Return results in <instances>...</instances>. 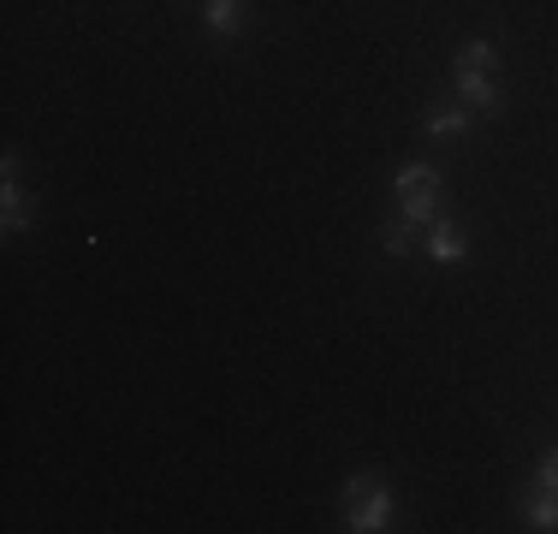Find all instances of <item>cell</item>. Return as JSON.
Masks as SVG:
<instances>
[{"mask_svg":"<svg viewBox=\"0 0 558 534\" xmlns=\"http://www.w3.org/2000/svg\"><path fill=\"white\" fill-rule=\"evenodd\" d=\"M451 77H458V101H470L475 113H499V53H494V43H463Z\"/></svg>","mask_w":558,"mask_h":534,"instance_id":"6da1fadb","label":"cell"},{"mask_svg":"<svg viewBox=\"0 0 558 534\" xmlns=\"http://www.w3.org/2000/svg\"><path fill=\"white\" fill-rule=\"evenodd\" d=\"M387 517H392L387 481H380V475H351V481H344V529L375 534V529H387Z\"/></svg>","mask_w":558,"mask_h":534,"instance_id":"7a4b0ae2","label":"cell"},{"mask_svg":"<svg viewBox=\"0 0 558 534\" xmlns=\"http://www.w3.org/2000/svg\"><path fill=\"white\" fill-rule=\"evenodd\" d=\"M392 191H398V214H404L410 226L440 220V167H428V160H422V167H404Z\"/></svg>","mask_w":558,"mask_h":534,"instance_id":"3957f363","label":"cell"},{"mask_svg":"<svg viewBox=\"0 0 558 534\" xmlns=\"http://www.w3.org/2000/svg\"><path fill=\"white\" fill-rule=\"evenodd\" d=\"M0 179H7V214H0V226L7 232H24V226H36V208H31V196H24V184H19V155H7L0 160Z\"/></svg>","mask_w":558,"mask_h":534,"instance_id":"277c9868","label":"cell"},{"mask_svg":"<svg viewBox=\"0 0 558 534\" xmlns=\"http://www.w3.org/2000/svg\"><path fill=\"white\" fill-rule=\"evenodd\" d=\"M428 256L434 262H463V256H470V238H463L458 220H434L428 226Z\"/></svg>","mask_w":558,"mask_h":534,"instance_id":"5b68a950","label":"cell"},{"mask_svg":"<svg viewBox=\"0 0 558 534\" xmlns=\"http://www.w3.org/2000/svg\"><path fill=\"white\" fill-rule=\"evenodd\" d=\"M523 523L529 529H558V487L535 481V487L523 493Z\"/></svg>","mask_w":558,"mask_h":534,"instance_id":"8992f818","label":"cell"},{"mask_svg":"<svg viewBox=\"0 0 558 534\" xmlns=\"http://www.w3.org/2000/svg\"><path fill=\"white\" fill-rule=\"evenodd\" d=\"M428 137H463L470 131V107H428Z\"/></svg>","mask_w":558,"mask_h":534,"instance_id":"52a82bcc","label":"cell"},{"mask_svg":"<svg viewBox=\"0 0 558 534\" xmlns=\"http://www.w3.org/2000/svg\"><path fill=\"white\" fill-rule=\"evenodd\" d=\"M416 232L422 226H410L404 214H398V220L380 226V250H387V256H410V250H416Z\"/></svg>","mask_w":558,"mask_h":534,"instance_id":"ba28073f","label":"cell"},{"mask_svg":"<svg viewBox=\"0 0 558 534\" xmlns=\"http://www.w3.org/2000/svg\"><path fill=\"white\" fill-rule=\"evenodd\" d=\"M238 12H244V0H208V31L238 36Z\"/></svg>","mask_w":558,"mask_h":534,"instance_id":"9c48e42d","label":"cell"},{"mask_svg":"<svg viewBox=\"0 0 558 534\" xmlns=\"http://www.w3.org/2000/svg\"><path fill=\"white\" fill-rule=\"evenodd\" d=\"M535 481H547V487H558V446H553L547 458L535 463Z\"/></svg>","mask_w":558,"mask_h":534,"instance_id":"30bf717a","label":"cell"}]
</instances>
